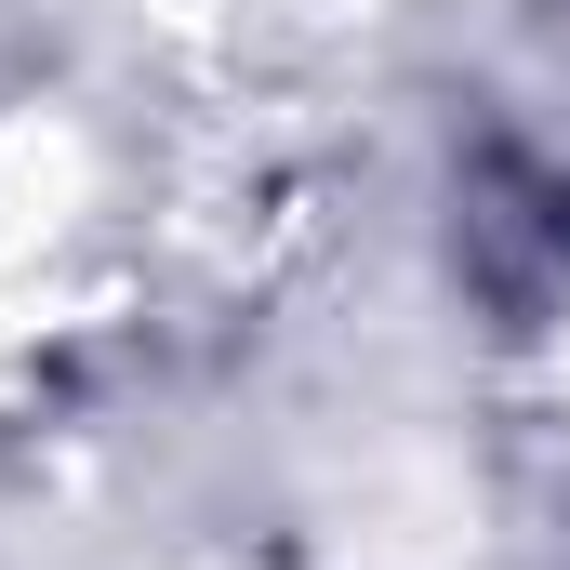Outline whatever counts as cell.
Returning <instances> with one entry per match:
<instances>
[{
    "instance_id": "cell-1",
    "label": "cell",
    "mask_w": 570,
    "mask_h": 570,
    "mask_svg": "<svg viewBox=\"0 0 570 570\" xmlns=\"http://www.w3.org/2000/svg\"><path fill=\"white\" fill-rule=\"evenodd\" d=\"M558 399H570V305H558Z\"/></svg>"
}]
</instances>
